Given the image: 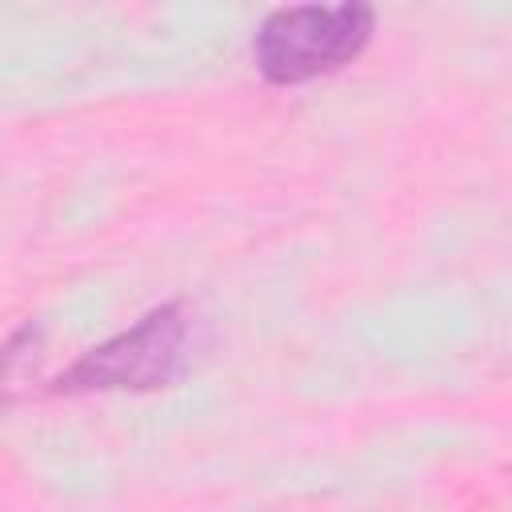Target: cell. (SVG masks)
<instances>
[{
	"label": "cell",
	"mask_w": 512,
	"mask_h": 512,
	"mask_svg": "<svg viewBox=\"0 0 512 512\" xmlns=\"http://www.w3.org/2000/svg\"><path fill=\"white\" fill-rule=\"evenodd\" d=\"M188 320L180 304H160L140 316L128 332L84 352L60 380L56 392H108V388H164L184 372Z\"/></svg>",
	"instance_id": "obj_2"
},
{
	"label": "cell",
	"mask_w": 512,
	"mask_h": 512,
	"mask_svg": "<svg viewBox=\"0 0 512 512\" xmlns=\"http://www.w3.org/2000/svg\"><path fill=\"white\" fill-rule=\"evenodd\" d=\"M368 4H296L264 16L252 52L272 84H304L344 68L372 36Z\"/></svg>",
	"instance_id": "obj_1"
}]
</instances>
